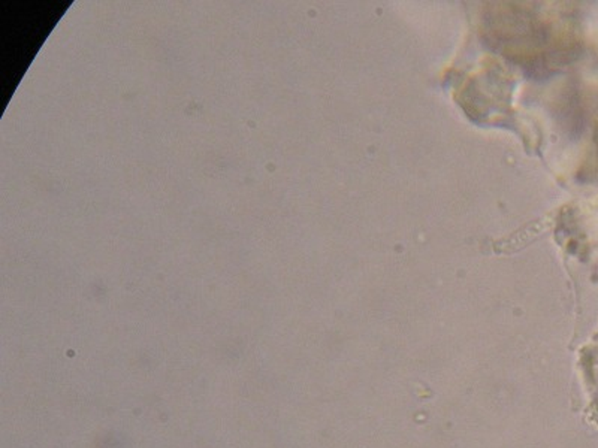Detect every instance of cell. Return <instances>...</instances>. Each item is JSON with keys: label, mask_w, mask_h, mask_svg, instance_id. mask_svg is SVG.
<instances>
[{"label": "cell", "mask_w": 598, "mask_h": 448, "mask_svg": "<svg viewBox=\"0 0 598 448\" xmlns=\"http://www.w3.org/2000/svg\"><path fill=\"white\" fill-rule=\"evenodd\" d=\"M544 231V222H536L533 224V229L529 233H524V231L516 232V235L510 236V238L504 239L503 245H496L495 250L496 252H513L516 251L519 247H524V245L531 241V235H538L540 232Z\"/></svg>", "instance_id": "cell-1"}]
</instances>
